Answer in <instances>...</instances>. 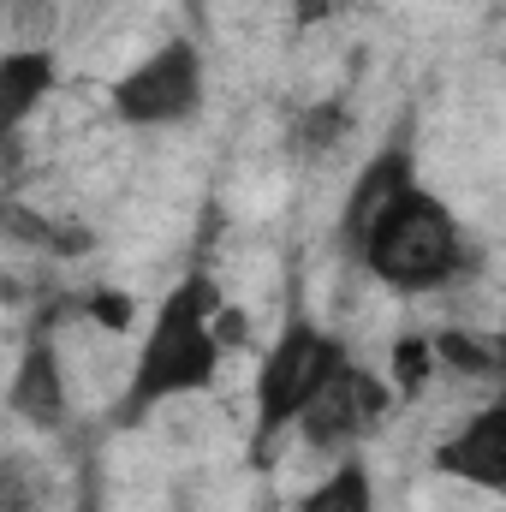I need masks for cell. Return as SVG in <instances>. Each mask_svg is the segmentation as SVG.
Returning a JSON list of instances; mask_svg holds the SVG:
<instances>
[{"mask_svg": "<svg viewBox=\"0 0 506 512\" xmlns=\"http://www.w3.org/2000/svg\"><path fill=\"white\" fill-rule=\"evenodd\" d=\"M221 316H227V298L203 268L173 280V292L155 304V322H149V334H143V346L131 358V376L120 387V405H114L120 429L143 423L149 411H161V405H173L185 393L215 387L221 358H227Z\"/></svg>", "mask_w": 506, "mask_h": 512, "instance_id": "1", "label": "cell"}, {"mask_svg": "<svg viewBox=\"0 0 506 512\" xmlns=\"http://www.w3.org/2000/svg\"><path fill=\"white\" fill-rule=\"evenodd\" d=\"M435 370H441V358H435V340H429V334L399 340V346H393V358H387V382L399 387V393H423Z\"/></svg>", "mask_w": 506, "mask_h": 512, "instance_id": "14", "label": "cell"}, {"mask_svg": "<svg viewBox=\"0 0 506 512\" xmlns=\"http://www.w3.org/2000/svg\"><path fill=\"white\" fill-rule=\"evenodd\" d=\"M429 471L447 477V483H465V489H483V495H506V393L477 405L435 453H429Z\"/></svg>", "mask_w": 506, "mask_h": 512, "instance_id": "6", "label": "cell"}, {"mask_svg": "<svg viewBox=\"0 0 506 512\" xmlns=\"http://www.w3.org/2000/svg\"><path fill=\"white\" fill-rule=\"evenodd\" d=\"M209 102V66L203 48L191 36H173L161 48H149L143 60H131L126 72L108 84V108L131 131H167L197 120Z\"/></svg>", "mask_w": 506, "mask_h": 512, "instance_id": "4", "label": "cell"}, {"mask_svg": "<svg viewBox=\"0 0 506 512\" xmlns=\"http://www.w3.org/2000/svg\"><path fill=\"white\" fill-rule=\"evenodd\" d=\"M346 358H352L346 340L328 334V328L310 322V316H292V322L274 334V346H268L262 364H256V429H251V447H256L262 465H268L274 441H280L286 429H298V417L316 405V393L334 382V370H340Z\"/></svg>", "mask_w": 506, "mask_h": 512, "instance_id": "3", "label": "cell"}, {"mask_svg": "<svg viewBox=\"0 0 506 512\" xmlns=\"http://www.w3.org/2000/svg\"><path fill=\"white\" fill-rule=\"evenodd\" d=\"M90 316H108V328H131V298L126 292H90Z\"/></svg>", "mask_w": 506, "mask_h": 512, "instance_id": "15", "label": "cell"}, {"mask_svg": "<svg viewBox=\"0 0 506 512\" xmlns=\"http://www.w3.org/2000/svg\"><path fill=\"white\" fill-rule=\"evenodd\" d=\"M0 512H54L48 507V477L24 453H6V465H0Z\"/></svg>", "mask_w": 506, "mask_h": 512, "instance_id": "13", "label": "cell"}, {"mask_svg": "<svg viewBox=\"0 0 506 512\" xmlns=\"http://www.w3.org/2000/svg\"><path fill=\"white\" fill-rule=\"evenodd\" d=\"M405 185H417V161H411L405 143H387L376 161H364V173L352 179L346 209H340V245H346V251H358V239L370 233V221H376Z\"/></svg>", "mask_w": 506, "mask_h": 512, "instance_id": "8", "label": "cell"}, {"mask_svg": "<svg viewBox=\"0 0 506 512\" xmlns=\"http://www.w3.org/2000/svg\"><path fill=\"white\" fill-rule=\"evenodd\" d=\"M6 399H12V417L30 423V429H42V435H54L66 423V370H60V346H54L48 328H36L24 340Z\"/></svg>", "mask_w": 506, "mask_h": 512, "instance_id": "7", "label": "cell"}, {"mask_svg": "<svg viewBox=\"0 0 506 512\" xmlns=\"http://www.w3.org/2000/svg\"><path fill=\"white\" fill-rule=\"evenodd\" d=\"M346 131H352L346 102H316V108H304V114L292 120V149H298V155H328Z\"/></svg>", "mask_w": 506, "mask_h": 512, "instance_id": "12", "label": "cell"}, {"mask_svg": "<svg viewBox=\"0 0 506 512\" xmlns=\"http://www.w3.org/2000/svg\"><path fill=\"white\" fill-rule=\"evenodd\" d=\"M298 512H376V483H370V465L358 453H346L304 501Z\"/></svg>", "mask_w": 506, "mask_h": 512, "instance_id": "10", "label": "cell"}, {"mask_svg": "<svg viewBox=\"0 0 506 512\" xmlns=\"http://www.w3.org/2000/svg\"><path fill=\"white\" fill-rule=\"evenodd\" d=\"M387 405H393V382L376 376V370H364L358 358H346L334 370V382L316 393V405L298 417V435L316 453H352L381 417H387Z\"/></svg>", "mask_w": 506, "mask_h": 512, "instance_id": "5", "label": "cell"}, {"mask_svg": "<svg viewBox=\"0 0 506 512\" xmlns=\"http://www.w3.org/2000/svg\"><path fill=\"white\" fill-rule=\"evenodd\" d=\"M358 262L370 268L387 292L423 298V292H447L465 268H471V245L459 215L429 191V185H405L358 239Z\"/></svg>", "mask_w": 506, "mask_h": 512, "instance_id": "2", "label": "cell"}, {"mask_svg": "<svg viewBox=\"0 0 506 512\" xmlns=\"http://www.w3.org/2000/svg\"><path fill=\"white\" fill-rule=\"evenodd\" d=\"M429 340H435L441 370H459V376H501V370H506V358L495 352V340H483V334L441 328V334H429Z\"/></svg>", "mask_w": 506, "mask_h": 512, "instance_id": "11", "label": "cell"}, {"mask_svg": "<svg viewBox=\"0 0 506 512\" xmlns=\"http://www.w3.org/2000/svg\"><path fill=\"white\" fill-rule=\"evenodd\" d=\"M352 0H292V18L310 30V24H328V18H340Z\"/></svg>", "mask_w": 506, "mask_h": 512, "instance_id": "16", "label": "cell"}, {"mask_svg": "<svg viewBox=\"0 0 506 512\" xmlns=\"http://www.w3.org/2000/svg\"><path fill=\"white\" fill-rule=\"evenodd\" d=\"M54 78H60L54 48H6V60H0V126H6V137L24 131L36 102L54 90Z\"/></svg>", "mask_w": 506, "mask_h": 512, "instance_id": "9", "label": "cell"}]
</instances>
